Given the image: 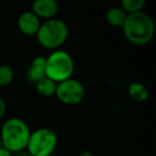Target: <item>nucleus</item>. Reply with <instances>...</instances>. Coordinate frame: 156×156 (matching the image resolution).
<instances>
[{
	"instance_id": "14",
	"label": "nucleus",
	"mask_w": 156,
	"mask_h": 156,
	"mask_svg": "<svg viewBox=\"0 0 156 156\" xmlns=\"http://www.w3.org/2000/svg\"><path fill=\"white\" fill-rule=\"evenodd\" d=\"M14 71L10 65H0V88H5L13 81Z\"/></svg>"
},
{
	"instance_id": "13",
	"label": "nucleus",
	"mask_w": 156,
	"mask_h": 156,
	"mask_svg": "<svg viewBox=\"0 0 156 156\" xmlns=\"http://www.w3.org/2000/svg\"><path fill=\"white\" fill-rule=\"evenodd\" d=\"M122 9L126 14H134L142 11V8L145 5L144 0H122Z\"/></svg>"
},
{
	"instance_id": "12",
	"label": "nucleus",
	"mask_w": 156,
	"mask_h": 156,
	"mask_svg": "<svg viewBox=\"0 0 156 156\" xmlns=\"http://www.w3.org/2000/svg\"><path fill=\"white\" fill-rule=\"evenodd\" d=\"M35 88H37V91L39 92L40 95L49 98V96L56 94L57 83H55L48 77H44L35 83Z\"/></svg>"
},
{
	"instance_id": "5",
	"label": "nucleus",
	"mask_w": 156,
	"mask_h": 156,
	"mask_svg": "<svg viewBox=\"0 0 156 156\" xmlns=\"http://www.w3.org/2000/svg\"><path fill=\"white\" fill-rule=\"evenodd\" d=\"M58 143L57 134L48 127H40L31 132L27 147L30 156H50Z\"/></svg>"
},
{
	"instance_id": "8",
	"label": "nucleus",
	"mask_w": 156,
	"mask_h": 156,
	"mask_svg": "<svg viewBox=\"0 0 156 156\" xmlns=\"http://www.w3.org/2000/svg\"><path fill=\"white\" fill-rule=\"evenodd\" d=\"M31 8V11L37 17L45 18V20L54 18L59 10V5L56 0H34Z\"/></svg>"
},
{
	"instance_id": "15",
	"label": "nucleus",
	"mask_w": 156,
	"mask_h": 156,
	"mask_svg": "<svg viewBox=\"0 0 156 156\" xmlns=\"http://www.w3.org/2000/svg\"><path fill=\"white\" fill-rule=\"evenodd\" d=\"M5 112H7V103L5 98L0 96V119L5 117Z\"/></svg>"
},
{
	"instance_id": "2",
	"label": "nucleus",
	"mask_w": 156,
	"mask_h": 156,
	"mask_svg": "<svg viewBox=\"0 0 156 156\" xmlns=\"http://www.w3.org/2000/svg\"><path fill=\"white\" fill-rule=\"evenodd\" d=\"M30 134L29 125L24 120L16 117L10 118L1 127V145L12 154L20 153L27 147Z\"/></svg>"
},
{
	"instance_id": "7",
	"label": "nucleus",
	"mask_w": 156,
	"mask_h": 156,
	"mask_svg": "<svg viewBox=\"0 0 156 156\" xmlns=\"http://www.w3.org/2000/svg\"><path fill=\"white\" fill-rule=\"evenodd\" d=\"M17 25L24 34L37 35L41 26V20L32 11H25L18 17Z\"/></svg>"
},
{
	"instance_id": "10",
	"label": "nucleus",
	"mask_w": 156,
	"mask_h": 156,
	"mask_svg": "<svg viewBox=\"0 0 156 156\" xmlns=\"http://www.w3.org/2000/svg\"><path fill=\"white\" fill-rule=\"evenodd\" d=\"M126 17H127V14L120 7L110 8L105 15L107 23L112 27H123Z\"/></svg>"
},
{
	"instance_id": "16",
	"label": "nucleus",
	"mask_w": 156,
	"mask_h": 156,
	"mask_svg": "<svg viewBox=\"0 0 156 156\" xmlns=\"http://www.w3.org/2000/svg\"><path fill=\"white\" fill-rule=\"evenodd\" d=\"M0 156H13V154L1 145V147H0Z\"/></svg>"
},
{
	"instance_id": "9",
	"label": "nucleus",
	"mask_w": 156,
	"mask_h": 156,
	"mask_svg": "<svg viewBox=\"0 0 156 156\" xmlns=\"http://www.w3.org/2000/svg\"><path fill=\"white\" fill-rule=\"evenodd\" d=\"M45 64H46V58L44 57H35L31 61L30 65L27 71V78L28 80L32 83H37L42 78L46 77L45 73Z\"/></svg>"
},
{
	"instance_id": "1",
	"label": "nucleus",
	"mask_w": 156,
	"mask_h": 156,
	"mask_svg": "<svg viewBox=\"0 0 156 156\" xmlns=\"http://www.w3.org/2000/svg\"><path fill=\"white\" fill-rule=\"evenodd\" d=\"M125 37L134 45H145L154 37L155 25L152 17L143 11L127 14L123 25Z\"/></svg>"
},
{
	"instance_id": "4",
	"label": "nucleus",
	"mask_w": 156,
	"mask_h": 156,
	"mask_svg": "<svg viewBox=\"0 0 156 156\" xmlns=\"http://www.w3.org/2000/svg\"><path fill=\"white\" fill-rule=\"evenodd\" d=\"M75 69L73 57L65 50L56 49L46 58V77L59 83L72 77Z\"/></svg>"
},
{
	"instance_id": "3",
	"label": "nucleus",
	"mask_w": 156,
	"mask_h": 156,
	"mask_svg": "<svg viewBox=\"0 0 156 156\" xmlns=\"http://www.w3.org/2000/svg\"><path fill=\"white\" fill-rule=\"evenodd\" d=\"M69 37V27L59 18H50L41 23L37 33L40 45L47 49H57L64 44Z\"/></svg>"
},
{
	"instance_id": "17",
	"label": "nucleus",
	"mask_w": 156,
	"mask_h": 156,
	"mask_svg": "<svg viewBox=\"0 0 156 156\" xmlns=\"http://www.w3.org/2000/svg\"><path fill=\"white\" fill-rule=\"evenodd\" d=\"M78 156H94L93 153H92L91 151H89V150H85V151H83Z\"/></svg>"
},
{
	"instance_id": "11",
	"label": "nucleus",
	"mask_w": 156,
	"mask_h": 156,
	"mask_svg": "<svg viewBox=\"0 0 156 156\" xmlns=\"http://www.w3.org/2000/svg\"><path fill=\"white\" fill-rule=\"evenodd\" d=\"M128 95L135 102H144L149 98V90L141 83H132L128 86Z\"/></svg>"
},
{
	"instance_id": "6",
	"label": "nucleus",
	"mask_w": 156,
	"mask_h": 156,
	"mask_svg": "<svg viewBox=\"0 0 156 156\" xmlns=\"http://www.w3.org/2000/svg\"><path fill=\"white\" fill-rule=\"evenodd\" d=\"M85 87L83 83L72 77L57 83V98L61 103L69 106H74L81 103L85 98Z\"/></svg>"
}]
</instances>
